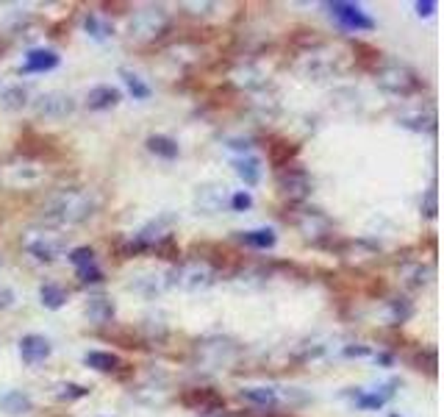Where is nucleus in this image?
I'll list each match as a JSON object with an SVG mask.
<instances>
[{"mask_svg":"<svg viewBox=\"0 0 444 417\" xmlns=\"http://www.w3.org/2000/svg\"><path fill=\"white\" fill-rule=\"evenodd\" d=\"M94 214V203L87 192H58L44 203V220L47 223H58V226H73V223H84L87 217Z\"/></svg>","mask_w":444,"mask_h":417,"instance_id":"f257e3e1","label":"nucleus"},{"mask_svg":"<svg viewBox=\"0 0 444 417\" xmlns=\"http://www.w3.org/2000/svg\"><path fill=\"white\" fill-rule=\"evenodd\" d=\"M375 81L381 90L392 95H400V97H408V95L419 92L422 90V78L417 70H411L408 64H381V70H375Z\"/></svg>","mask_w":444,"mask_h":417,"instance_id":"f03ea898","label":"nucleus"},{"mask_svg":"<svg viewBox=\"0 0 444 417\" xmlns=\"http://www.w3.org/2000/svg\"><path fill=\"white\" fill-rule=\"evenodd\" d=\"M170 28V17H167V11L161 8V6H150V8H142V11H136L131 17V40L136 42H156V37L159 34H164Z\"/></svg>","mask_w":444,"mask_h":417,"instance_id":"7ed1b4c3","label":"nucleus"},{"mask_svg":"<svg viewBox=\"0 0 444 417\" xmlns=\"http://www.w3.org/2000/svg\"><path fill=\"white\" fill-rule=\"evenodd\" d=\"M23 248L39 262H53L64 250V236L56 231H44V229H31L23 234Z\"/></svg>","mask_w":444,"mask_h":417,"instance_id":"20e7f679","label":"nucleus"},{"mask_svg":"<svg viewBox=\"0 0 444 417\" xmlns=\"http://www.w3.org/2000/svg\"><path fill=\"white\" fill-rule=\"evenodd\" d=\"M170 284H178L183 289H206L214 284V270L200 259H189L170 273Z\"/></svg>","mask_w":444,"mask_h":417,"instance_id":"39448f33","label":"nucleus"},{"mask_svg":"<svg viewBox=\"0 0 444 417\" xmlns=\"http://www.w3.org/2000/svg\"><path fill=\"white\" fill-rule=\"evenodd\" d=\"M278 189L292 200V203H303L311 195V176L300 164H289L283 170H278Z\"/></svg>","mask_w":444,"mask_h":417,"instance_id":"423d86ee","label":"nucleus"},{"mask_svg":"<svg viewBox=\"0 0 444 417\" xmlns=\"http://www.w3.org/2000/svg\"><path fill=\"white\" fill-rule=\"evenodd\" d=\"M180 404H183L186 409L203 412V415H209V412H222V409H225V398H222L214 387H189V389L180 392Z\"/></svg>","mask_w":444,"mask_h":417,"instance_id":"0eeeda50","label":"nucleus"},{"mask_svg":"<svg viewBox=\"0 0 444 417\" xmlns=\"http://www.w3.org/2000/svg\"><path fill=\"white\" fill-rule=\"evenodd\" d=\"M34 111L39 117H47V120H61V117H70L75 111V100L67 92H42L34 103Z\"/></svg>","mask_w":444,"mask_h":417,"instance_id":"6e6552de","label":"nucleus"},{"mask_svg":"<svg viewBox=\"0 0 444 417\" xmlns=\"http://www.w3.org/2000/svg\"><path fill=\"white\" fill-rule=\"evenodd\" d=\"M331 8V14L347 28V31H372L375 28V20H369L355 3H342V0H333V3H325Z\"/></svg>","mask_w":444,"mask_h":417,"instance_id":"1a4fd4ad","label":"nucleus"},{"mask_svg":"<svg viewBox=\"0 0 444 417\" xmlns=\"http://www.w3.org/2000/svg\"><path fill=\"white\" fill-rule=\"evenodd\" d=\"M300 153V145L297 142H292V139L286 137H272L266 142V156H269V164L272 167H278V170H283V167H289L292 162H295V156Z\"/></svg>","mask_w":444,"mask_h":417,"instance_id":"9d476101","label":"nucleus"},{"mask_svg":"<svg viewBox=\"0 0 444 417\" xmlns=\"http://www.w3.org/2000/svg\"><path fill=\"white\" fill-rule=\"evenodd\" d=\"M50 342L44 339L42 334H25L23 339H20V356H23V362L25 365H42L44 359L50 356Z\"/></svg>","mask_w":444,"mask_h":417,"instance_id":"9b49d317","label":"nucleus"},{"mask_svg":"<svg viewBox=\"0 0 444 417\" xmlns=\"http://www.w3.org/2000/svg\"><path fill=\"white\" fill-rule=\"evenodd\" d=\"M56 67H58V56L53 50H31L25 56L23 73L31 75V73H47V70H56Z\"/></svg>","mask_w":444,"mask_h":417,"instance_id":"f8f14e48","label":"nucleus"},{"mask_svg":"<svg viewBox=\"0 0 444 417\" xmlns=\"http://www.w3.org/2000/svg\"><path fill=\"white\" fill-rule=\"evenodd\" d=\"M0 409L6 412V415H28L31 409H34V401H31V395L28 392H23V389H11V392H6L3 398H0Z\"/></svg>","mask_w":444,"mask_h":417,"instance_id":"ddd939ff","label":"nucleus"},{"mask_svg":"<svg viewBox=\"0 0 444 417\" xmlns=\"http://www.w3.org/2000/svg\"><path fill=\"white\" fill-rule=\"evenodd\" d=\"M120 97H123V95H120L117 87H94V90H89L87 95V106L92 111H103V109L117 106Z\"/></svg>","mask_w":444,"mask_h":417,"instance_id":"4468645a","label":"nucleus"},{"mask_svg":"<svg viewBox=\"0 0 444 417\" xmlns=\"http://www.w3.org/2000/svg\"><path fill=\"white\" fill-rule=\"evenodd\" d=\"M87 318L97 325L109 323V320L114 318V303H111V298H106V295H94V298H89Z\"/></svg>","mask_w":444,"mask_h":417,"instance_id":"2eb2a0df","label":"nucleus"},{"mask_svg":"<svg viewBox=\"0 0 444 417\" xmlns=\"http://www.w3.org/2000/svg\"><path fill=\"white\" fill-rule=\"evenodd\" d=\"M353 53H355L358 67H364V70H381V64H383V53H381L375 45L353 42Z\"/></svg>","mask_w":444,"mask_h":417,"instance_id":"dca6fc26","label":"nucleus"},{"mask_svg":"<svg viewBox=\"0 0 444 417\" xmlns=\"http://www.w3.org/2000/svg\"><path fill=\"white\" fill-rule=\"evenodd\" d=\"M147 150L164 162H173L178 159V142L173 137H164V134H153L147 137Z\"/></svg>","mask_w":444,"mask_h":417,"instance_id":"f3484780","label":"nucleus"},{"mask_svg":"<svg viewBox=\"0 0 444 417\" xmlns=\"http://www.w3.org/2000/svg\"><path fill=\"white\" fill-rule=\"evenodd\" d=\"M233 170L239 173V179H242L247 186H256L259 184V179H261L259 159H253V156H242V159H236V162H233Z\"/></svg>","mask_w":444,"mask_h":417,"instance_id":"a211bd4d","label":"nucleus"},{"mask_svg":"<svg viewBox=\"0 0 444 417\" xmlns=\"http://www.w3.org/2000/svg\"><path fill=\"white\" fill-rule=\"evenodd\" d=\"M25 103H28V92H25V87L14 84V87L0 90V109H6V111H20Z\"/></svg>","mask_w":444,"mask_h":417,"instance_id":"6ab92c4d","label":"nucleus"},{"mask_svg":"<svg viewBox=\"0 0 444 417\" xmlns=\"http://www.w3.org/2000/svg\"><path fill=\"white\" fill-rule=\"evenodd\" d=\"M239 242H245L247 248H256V250H269L275 248V234L269 229H259V231H242L236 236Z\"/></svg>","mask_w":444,"mask_h":417,"instance_id":"aec40b11","label":"nucleus"},{"mask_svg":"<svg viewBox=\"0 0 444 417\" xmlns=\"http://www.w3.org/2000/svg\"><path fill=\"white\" fill-rule=\"evenodd\" d=\"M400 126H402V128H411V131H433V128H436V114H433V111H428V114H422V111L402 114V117H400Z\"/></svg>","mask_w":444,"mask_h":417,"instance_id":"412c9836","label":"nucleus"},{"mask_svg":"<svg viewBox=\"0 0 444 417\" xmlns=\"http://www.w3.org/2000/svg\"><path fill=\"white\" fill-rule=\"evenodd\" d=\"M39 301L44 309H61L67 303V289L58 284H42L39 286Z\"/></svg>","mask_w":444,"mask_h":417,"instance_id":"4be33fe9","label":"nucleus"},{"mask_svg":"<svg viewBox=\"0 0 444 417\" xmlns=\"http://www.w3.org/2000/svg\"><path fill=\"white\" fill-rule=\"evenodd\" d=\"M225 189V186H222ZM220 186H203L200 192H197V203H200V209H206V214H214V212H220L222 209V200H225V192H222Z\"/></svg>","mask_w":444,"mask_h":417,"instance_id":"5701e85b","label":"nucleus"},{"mask_svg":"<svg viewBox=\"0 0 444 417\" xmlns=\"http://www.w3.org/2000/svg\"><path fill=\"white\" fill-rule=\"evenodd\" d=\"M84 362L100 373H114L120 368V359L114 353H106V351H89L87 356H84Z\"/></svg>","mask_w":444,"mask_h":417,"instance_id":"b1692460","label":"nucleus"},{"mask_svg":"<svg viewBox=\"0 0 444 417\" xmlns=\"http://www.w3.org/2000/svg\"><path fill=\"white\" fill-rule=\"evenodd\" d=\"M200 351H203V353H209V362H211V365H222V362H228L225 351H236V348H233L228 339L217 337V339H206V342L200 345Z\"/></svg>","mask_w":444,"mask_h":417,"instance_id":"393cba45","label":"nucleus"},{"mask_svg":"<svg viewBox=\"0 0 444 417\" xmlns=\"http://www.w3.org/2000/svg\"><path fill=\"white\" fill-rule=\"evenodd\" d=\"M408 362H411V368L428 370L431 375H436V368H439V359H436V351H433V348H419L417 353L408 356Z\"/></svg>","mask_w":444,"mask_h":417,"instance_id":"a878e982","label":"nucleus"},{"mask_svg":"<svg viewBox=\"0 0 444 417\" xmlns=\"http://www.w3.org/2000/svg\"><path fill=\"white\" fill-rule=\"evenodd\" d=\"M242 398L245 401H250V404H256V406H275V401H278V395H275V389H269V387H247V389H242Z\"/></svg>","mask_w":444,"mask_h":417,"instance_id":"bb28decb","label":"nucleus"},{"mask_svg":"<svg viewBox=\"0 0 444 417\" xmlns=\"http://www.w3.org/2000/svg\"><path fill=\"white\" fill-rule=\"evenodd\" d=\"M106 337H109V339H114V342H120L123 348H144V339L139 337V331H133V328H128V325L111 328Z\"/></svg>","mask_w":444,"mask_h":417,"instance_id":"cd10ccee","label":"nucleus"},{"mask_svg":"<svg viewBox=\"0 0 444 417\" xmlns=\"http://www.w3.org/2000/svg\"><path fill=\"white\" fill-rule=\"evenodd\" d=\"M150 250H156V256H161V259H167V262H178V259H180V248H178V239L173 234H164L159 242H153Z\"/></svg>","mask_w":444,"mask_h":417,"instance_id":"c85d7f7f","label":"nucleus"},{"mask_svg":"<svg viewBox=\"0 0 444 417\" xmlns=\"http://www.w3.org/2000/svg\"><path fill=\"white\" fill-rule=\"evenodd\" d=\"M411 315H414V306H411L408 298H395V301H389V320H392V325H402Z\"/></svg>","mask_w":444,"mask_h":417,"instance_id":"c756f323","label":"nucleus"},{"mask_svg":"<svg viewBox=\"0 0 444 417\" xmlns=\"http://www.w3.org/2000/svg\"><path fill=\"white\" fill-rule=\"evenodd\" d=\"M87 395H89V387H84V384H75V381L58 384V389H56V398H58V401H67V404L81 401V398H87Z\"/></svg>","mask_w":444,"mask_h":417,"instance_id":"7c9ffc66","label":"nucleus"},{"mask_svg":"<svg viewBox=\"0 0 444 417\" xmlns=\"http://www.w3.org/2000/svg\"><path fill=\"white\" fill-rule=\"evenodd\" d=\"M120 75H123V81L128 84V92H131L136 100H147V97H150V87H147L136 73H131V70H120Z\"/></svg>","mask_w":444,"mask_h":417,"instance_id":"2f4dec72","label":"nucleus"},{"mask_svg":"<svg viewBox=\"0 0 444 417\" xmlns=\"http://www.w3.org/2000/svg\"><path fill=\"white\" fill-rule=\"evenodd\" d=\"M142 250H147V245L133 234V236H125V239H117V256L120 259H131L136 253H142Z\"/></svg>","mask_w":444,"mask_h":417,"instance_id":"473e14b6","label":"nucleus"},{"mask_svg":"<svg viewBox=\"0 0 444 417\" xmlns=\"http://www.w3.org/2000/svg\"><path fill=\"white\" fill-rule=\"evenodd\" d=\"M431 278H433V265H425V267H422V265H414V267L405 273V284H408V286H425Z\"/></svg>","mask_w":444,"mask_h":417,"instance_id":"72a5a7b5","label":"nucleus"},{"mask_svg":"<svg viewBox=\"0 0 444 417\" xmlns=\"http://www.w3.org/2000/svg\"><path fill=\"white\" fill-rule=\"evenodd\" d=\"M75 267H87V265H94V250L89 245H81V248H73L70 256H67Z\"/></svg>","mask_w":444,"mask_h":417,"instance_id":"f704fd0d","label":"nucleus"},{"mask_svg":"<svg viewBox=\"0 0 444 417\" xmlns=\"http://www.w3.org/2000/svg\"><path fill=\"white\" fill-rule=\"evenodd\" d=\"M75 276H78L81 284H100L103 281V270L97 265H87V267H78Z\"/></svg>","mask_w":444,"mask_h":417,"instance_id":"c9c22d12","label":"nucleus"},{"mask_svg":"<svg viewBox=\"0 0 444 417\" xmlns=\"http://www.w3.org/2000/svg\"><path fill=\"white\" fill-rule=\"evenodd\" d=\"M156 278H159V276H147V278H142V281L136 284V289H139V292H144L147 298H153L156 292H161V289H164V281H156Z\"/></svg>","mask_w":444,"mask_h":417,"instance_id":"e433bc0d","label":"nucleus"},{"mask_svg":"<svg viewBox=\"0 0 444 417\" xmlns=\"http://www.w3.org/2000/svg\"><path fill=\"white\" fill-rule=\"evenodd\" d=\"M422 212H425V217H436V212H439V203H436V186L433 189H428V195H425V203H422Z\"/></svg>","mask_w":444,"mask_h":417,"instance_id":"4c0bfd02","label":"nucleus"},{"mask_svg":"<svg viewBox=\"0 0 444 417\" xmlns=\"http://www.w3.org/2000/svg\"><path fill=\"white\" fill-rule=\"evenodd\" d=\"M230 206H233L236 212H247V209L253 206V198H250V192H236V195L230 198Z\"/></svg>","mask_w":444,"mask_h":417,"instance_id":"58836bf2","label":"nucleus"},{"mask_svg":"<svg viewBox=\"0 0 444 417\" xmlns=\"http://www.w3.org/2000/svg\"><path fill=\"white\" fill-rule=\"evenodd\" d=\"M87 31L94 37V40H103V37H106V28L97 23V17H94V14H87Z\"/></svg>","mask_w":444,"mask_h":417,"instance_id":"ea45409f","label":"nucleus"},{"mask_svg":"<svg viewBox=\"0 0 444 417\" xmlns=\"http://www.w3.org/2000/svg\"><path fill=\"white\" fill-rule=\"evenodd\" d=\"M369 353H372V351H369L366 345H347V348H345V356H350V359H353V356H369Z\"/></svg>","mask_w":444,"mask_h":417,"instance_id":"a19ab883","label":"nucleus"},{"mask_svg":"<svg viewBox=\"0 0 444 417\" xmlns=\"http://www.w3.org/2000/svg\"><path fill=\"white\" fill-rule=\"evenodd\" d=\"M8 306H14V292L8 286H3L0 289V309H8Z\"/></svg>","mask_w":444,"mask_h":417,"instance_id":"79ce46f5","label":"nucleus"},{"mask_svg":"<svg viewBox=\"0 0 444 417\" xmlns=\"http://www.w3.org/2000/svg\"><path fill=\"white\" fill-rule=\"evenodd\" d=\"M433 8H436V0H419L417 3V11H419V17H428V14H433Z\"/></svg>","mask_w":444,"mask_h":417,"instance_id":"37998d69","label":"nucleus"},{"mask_svg":"<svg viewBox=\"0 0 444 417\" xmlns=\"http://www.w3.org/2000/svg\"><path fill=\"white\" fill-rule=\"evenodd\" d=\"M114 375H117V378H120V381H125V378H128V375H133V368H131V365H123V362H120V368H117V370H114Z\"/></svg>","mask_w":444,"mask_h":417,"instance_id":"c03bdc74","label":"nucleus"},{"mask_svg":"<svg viewBox=\"0 0 444 417\" xmlns=\"http://www.w3.org/2000/svg\"><path fill=\"white\" fill-rule=\"evenodd\" d=\"M230 145L228 147H233V150H247L250 147V139H228Z\"/></svg>","mask_w":444,"mask_h":417,"instance_id":"a18cd8bd","label":"nucleus"},{"mask_svg":"<svg viewBox=\"0 0 444 417\" xmlns=\"http://www.w3.org/2000/svg\"><path fill=\"white\" fill-rule=\"evenodd\" d=\"M375 362L389 368V365H395V356H392V353H375Z\"/></svg>","mask_w":444,"mask_h":417,"instance_id":"49530a36","label":"nucleus"},{"mask_svg":"<svg viewBox=\"0 0 444 417\" xmlns=\"http://www.w3.org/2000/svg\"><path fill=\"white\" fill-rule=\"evenodd\" d=\"M389 417H400V415H389Z\"/></svg>","mask_w":444,"mask_h":417,"instance_id":"de8ad7c7","label":"nucleus"}]
</instances>
